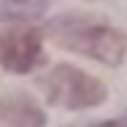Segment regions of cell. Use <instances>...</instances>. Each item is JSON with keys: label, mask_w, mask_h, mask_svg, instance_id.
<instances>
[{"label": "cell", "mask_w": 127, "mask_h": 127, "mask_svg": "<svg viewBox=\"0 0 127 127\" xmlns=\"http://www.w3.org/2000/svg\"><path fill=\"white\" fill-rule=\"evenodd\" d=\"M0 122L8 127H44V111L28 94H3L0 97Z\"/></svg>", "instance_id": "cell-4"}, {"label": "cell", "mask_w": 127, "mask_h": 127, "mask_svg": "<svg viewBox=\"0 0 127 127\" xmlns=\"http://www.w3.org/2000/svg\"><path fill=\"white\" fill-rule=\"evenodd\" d=\"M44 61L41 33L33 28H19L0 36V64L17 75H25Z\"/></svg>", "instance_id": "cell-3"}, {"label": "cell", "mask_w": 127, "mask_h": 127, "mask_svg": "<svg viewBox=\"0 0 127 127\" xmlns=\"http://www.w3.org/2000/svg\"><path fill=\"white\" fill-rule=\"evenodd\" d=\"M97 127H127V122H102Z\"/></svg>", "instance_id": "cell-6"}, {"label": "cell", "mask_w": 127, "mask_h": 127, "mask_svg": "<svg viewBox=\"0 0 127 127\" xmlns=\"http://www.w3.org/2000/svg\"><path fill=\"white\" fill-rule=\"evenodd\" d=\"M41 86H44V94H47V99L53 105L66 108V111L94 108V105H102L105 97H108L102 80L91 77L83 69L69 66V64L53 66L44 77H41Z\"/></svg>", "instance_id": "cell-2"}, {"label": "cell", "mask_w": 127, "mask_h": 127, "mask_svg": "<svg viewBox=\"0 0 127 127\" xmlns=\"http://www.w3.org/2000/svg\"><path fill=\"white\" fill-rule=\"evenodd\" d=\"M50 0H0V19H36L47 11Z\"/></svg>", "instance_id": "cell-5"}, {"label": "cell", "mask_w": 127, "mask_h": 127, "mask_svg": "<svg viewBox=\"0 0 127 127\" xmlns=\"http://www.w3.org/2000/svg\"><path fill=\"white\" fill-rule=\"evenodd\" d=\"M47 33L64 50H75L105 66H119L127 55V36L119 28L91 17H80V14L58 17L47 25Z\"/></svg>", "instance_id": "cell-1"}]
</instances>
